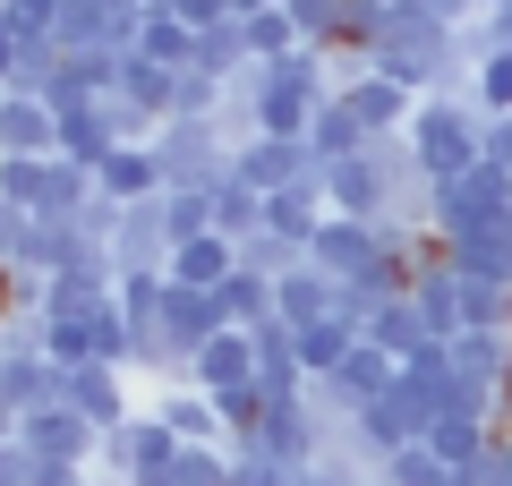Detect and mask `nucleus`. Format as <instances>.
<instances>
[{
  "instance_id": "obj_1",
  "label": "nucleus",
  "mask_w": 512,
  "mask_h": 486,
  "mask_svg": "<svg viewBox=\"0 0 512 486\" xmlns=\"http://www.w3.org/2000/svg\"><path fill=\"white\" fill-rule=\"evenodd\" d=\"M410 145H419L427 180L453 188L470 180L478 162H487V111H478L470 86H444V94H419V111H410Z\"/></svg>"
},
{
  "instance_id": "obj_2",
  "label": "nucleus",
  "mask_w": 512,
  "mask_h": 486,
  "mask_svg": "<svg viewBox=\"0 0 512 486\" xmlns=\"http://www.w3.org/2000/svg\"><path fill=\"white\" fill-rule=\"evenodd\" d=\"M239 137L222 120H163L154 128V162H163V188H222L231 180Z\"/></svg>"
},
{
  "instance_id": "obj_3",
  "label": "nucleus",
  "mask_w": 512,
  "mask_h": 486,
  "mask_svg": "<svg viewBox=\"0 0 512 486\" xmlns=\"http://www.w3.org/2000/svg\"><path fill=\"white\" fill-rule=\"evenodd\" d=\"M427 222H436L444 239H470V231H495V222H512V180L495 171V162H478L470 180L436 188V205H427Z\"/></svg>"
},
{
  "instance_id": "obj_4",
  "label": "nucleus",
  "mask_w": 512,
  "mask_h": 486,
  "mask_svg": "<svg viewBox=\"0 0 512 486\" xmlns=\"http://www.w3.org/2000/svg\"><path fill=\"white\" fill-rule=\"evenodd\" d=\"M18 452H26V461H86V469H94L103 427L77 418L69 401H52V410H26V418H18Z\"/></svg>"
},
{
  "instance_id": "obj_5",
  "label": "nucleus",
  "mask_w": 512,
  "mask_h": 486,
  "mask_svg": "<svg viewBox=\"0 0 512 486\" xmlns=\"http://www.w3.org/2000/svg\"><path fill=\"white\" fill-rule=\"evenodd\" d=\"M231 171L256 188V197H274V188H299V180H325V162L308 154V137H239Z\"/></svg>"
},
{
  "instance_id": "obj_6",
  "label": "nucleus",
  "mask_w": 512,
  "mask_h": 486,
  "mask_svg": "<svg viewBox=\"0 0 512 486\" xmlns=\"http://www.w3.org/2000/svg\"><path fill=\"white\" fill-rule=\"evenodd\" d=\"M214 333H231V307H222V290H188V282H171L163 290V342H171V359H197Z\"/></svg>"
},
{
  "instance_id": "obj_7",
  "label": "nucleus",
  "mask_w": 512,
  "mask_h": 486,
  "mask_svg": "<svg viewBox=\"0 0 512 486\" xmlns=\"http://www.w3.org/2000/svg\"><path fill=\"white\" fill-rule=\"evenodd\" d=\"M60 154V111L26 86H0V162H43Z\"/></svg>"
},
{
  "instance_id": "obj_8",
  "label": "nucleus",
  "mask_w": 512,
  "mask_h": 486,
  "mask_svg": "<svg viewBox=\"0 0 512 486\" xmlns=\"http://www.w3.org/2000/svg\"><path fill=\"white\" fill-rule=\"evenodd\" d=\"M69 401V367L43 359V350H0V410L26 418V410H52Z\"/></svg>"
},
{
  "instance_id": "obj_9",
  "label": "nucleus",
  "mask_w": 512,
  "mask_h": 486,
  "mask_svg": "<svg viewBox=\"0 0 512 486\" xmlns=\"http://www.w3.org/2000/svg\"><path fill=\"white\" fill-rule=\"evenodd\" d=\"M69 410L111 435V427H128V418L146 410V401H137V376L128 367H69Z\"/></svg>"
},
{
  "instance_id": "obj_10",
  "label": "nucleus",
  "mask_w": 512,
  "mask_h": 486,
  "mask_svg": "<svg viewBox=\"0 0 512 486\" xmlns=\"http://www.w3.org/2000/svg\"><path fill=\"white\" fill-rule=\"evenodd\" d=\"M154 418H163L180 444H231V418H222V401L205 393V384H154V401H146Z\"/></svg>"
},
{
  "instance_id": "obj_11",
  "label": "nucleus",
  "mask_w": 512,
  "mask_h": 486,
  "mask_svg": "<svg viewBox=\"0 0 512 486\" xmlns=\"http://www.w3.org/2000/svg\"><path fill=\"white\" fill-rule=\"evenodd\" d=\"M111 256H120V282H128V273H171V222H163V197H146V205H128V214H120Z\"/></svg>"
},
{
  "instance_id": "obj_12",
  "label": "nucleus",
  "mask_w": 512,
  "mask_h": 486,
  "mask_svg": "<svg viewBox=\"0 0 512 486\" xmlns=\"http://www.w3.org/2000/svg\"><path fill=\"white\" fill-rule=\"evenodd\" d=\"M325 205L350 222H384L393 214V188H384L376 154H350V162H325Z\"/></svg>"
},
{
  "instance_id": "obj_13",
  "label": "nucleus",
  "mask_w": 512,
  "mask_h": 486,
  "mask_svg": "<svg viewBox=\"0 0 512 486\" xmlns=\"http://www.w3.org/2000/svg\"><path fill=\"white\" fill-rule=\"evenodd\" d=\"M188 384H205L214 401L248 393V384H256V342L239 333V324H231V333H214V342H205L197 359H188Z\"/></svg>"
},
{
  "instance_id": "obj_14",
  "label": "nucleus",
  "mask_w": 512,
  "mask_h": 486,
  "mask_svg": "<svg viewBox=\"0 0 512 486\" xmlns=\"http://www.w3.org/2000/svg\"><path fill=\"white\" fill-rule=\"evenodd\" d=\"M274 316H282V324H299V333H308V324L342 316V282H333L325 265H299V273H282V282H274Z\"/></svg>"
},
{
  "instance_id": "obj_15",
  "label": "nucleus",
  "mask_w": 512,
  "mask_h": 486,
  "mask_svg": "<svg viewBox=\"0 0 512 486\" xmlns=\"http://www.w3.org/2000/svg\"><path fill=\"white\" fill-rule=\"evenodd\" d=\"M94 188H103V197H120V205L163 197V162H154V145H111V154L94 162Z\"/></svg>"
},
{
  "instance_id": "obj_16",
  "label": "nucleus",
  "mask_w": 512,
  "mask_h": 486,
  "mask_svg": "<svg viewBox=\"0 0 512 486\" xmlns=\"http://www.w3.org/2000/svg\"><path fill=\"white\" fill-rule=\"evenodd\" d=\"M333 222V205H325V180H299V188H274L265 197V231H282V239H299L308 248L316 231Z\"/></svg>"
},
{
  "instance_id": "obj_17",
  "label": "nucleus",
  "mask_w": 512,
  "mask_h": 486,
  "mask_svg": "<svg viewBox=\"0 0 512 486\" xmlns=\"http://www.w3.org/2000/svg\"><path fill=\"white\" fill-rule=\"evenodd\" d=\"M231 273H239V239H222V231L171 248V282H188V290H222Z\"/></svg>"
},
{
  "instance_id": "obj_18",
  "label": "nucleus",
  "mask_w": 512,
  "mask_h": 486,
  "mask_svg": "<svg viewBox=\"0 0 512 486\" xmlns=\"http://www.w3.org/2000/svg\"><path fill=\"white\" fill-rule=\"evenodd\" d=\"M342 103L359 111V128H367V137H393V128H410L419 94H410V86H393V77H359V86H350Z\"/></svg>"
},
{
  "instance_id": "obj_19",
  "label": "nucleus",
  "mask_w": 512,
  "mask_h": 486,
  "mask_svg": "<svg viewBox=\"0 0 512 486\" xmlns=\"http://www.w3.org/2000/svg\"><path fill=\"white\" fill-rule=\"evenodd\" d=\"M111 145H120V120H111V103H77V111H60V154L69 162H103Z\"/></svg>"
},
{
  "instance_id": "obj_20",
  "label": "nucleus",
  "mask_w": 512,
  "mask_h": 486,
  "mask_svg": "<svg viewBox=\"0 0 512 486\" xmlns=\"http://www.w3.org/2000/svg\"><path fill=\"white\" fill-rule=\"evenodd\" d=\"M308 154H316V162H350V154H367V128H359V111H350L342 94H325V103H316V120H308Z\"/></svg>"
},
{
  "instance_id": "obj_21",
  "label": "nucleus",
  "mask_w": 512,
  "mask_h": 486,
  "mask_svg": "<svg viewBox=\"0 0 512 486\" xmlns=\"http://www.w3.org/2000/svg\"><path fill=\"white\" fill-rule=\"evenodd\" d=\"M128 486H231V444H180V461L146 469Z\"/></svg>"
},
{
  "instance_id": "obj_22",
  "label": "nucleus",
  "mask_w": 512,
  "mask_h": 486,
  "mask_svg": "<svg viewBox=\"0 0 512 486\" xmlns=\"http://www.w3.org/2000/svg\"><path fill=\"white\" fill-rule=\"evenodd\" d=\"M137 52L163 60V69H197V26H188L171 0H154V9H146V35H137Z\"/></svg>"
},
{
  "instance_id": "obj_23",
  "label": "nucleus",
  "mask_w": 512,
  "mask_h": 486,
  "mask_svg": "<svg viewBox=\"0 0 512 486\" xmlns=\"http://www.w3.org/2000/svg\"><path fill=\"white\" fill-rule=\"evenodd\" d=\"M359 342H367V324H350V316L308 324V333H299V367H308V384H325V376H333V367H342Z\"/></svg>"
},
{
  "instance_id": "obj_24",
  "label": "nucleus",
  "mask_w": 512,
  "mask_h": 486,
  "mask_svg": "<svg viewBox=\"0 0 512 486\" xmlns=\"http://www.w3.org/2000/svg\"><path fill=\"white\" fill-rule=\"evenodd\" d=\"M299 18V35L316 43V52H342V43H359V0H282Z\"/></svg>"
},
{
  "instance_id": "obj_25",
  "label": "nucleus",
  "mask_w": 512,
  "mask_h": 486,
  "mask_svg": "<svg viewBox=\"0 0 512 486\" xmlns=\"http://www.w3.org/2000/svg\"><path fill=\"white\" fill-rule=\"evenodd\" d=\"M444 248H453V265L470 273V282H504V290H512V222L470 231V239H444Z\"/></svg>"
},
{
  "instance_id": "obj_26",
  "label": "nucleus",
  "mask_w": 512,
  "mask_h": 486,
  "mask_svg": "<svg viewBox=\"0 0 512 486\" xmlns=\"http://www.w3.org/2000/svg\"><path fill=\"white\" fill-rule=\"evenodd\" d=\"M367 342H384L393 359H419V350H427V316H419V299H384L376 316H367Z\"/></svg>"
},
{
  "instance_id": "obj_27",
  "label": "nucleus",
  "mask_w": 512,
  "mask_h": 486,
  "mask_svg": "<svg viewBox=\"0 0 512 486\" xmlns=\"http://www.w3.org/2000/svg\"><path fill=\"white\" fill-rule=\"evenodd\" d=\"M214 231H222V239H256V231H265V197H256L239 171L214 188Z\"/></svg>"
},
{
  "instance_id": "obj_28",
  "label": "nucleus",
  "mask_w": 512,
  "mask_h": 486,
  "mask_svg": "<svg viewBox=\"0 0 512 486\" xmlns=\"http://www.w3.org/2000/svg\"><path fill=\"white\" fill-rule=\"evenodd\" d=\"M239 35H248V60H282V52H299V43H308L282 0H274V9H256V18H239Z\"/></svg>"
},
{
  "instance_id": "obj_29",
  "label": "nucleus",
  "mask_w": 512,
  "mask_h": 486,
  "mask_svg": "<svg viewBox=\"0 0 512 486\" xmlns=\"http://www.w3.org/2000/svg\"><path fill=\"white\" fill-rule=\"evenodd\" d=\"M171 77H180V69H163V60H146V52L120 60V94H128V103H146V111H163V120H171Z\"/></svg>"
},
{
  "instance_id": "obj_30",
  "label": "nucleus",
  "mask_w": 512,
  "mask_h": 486,
  "mask_svg": "<svg viewBox=\"0 0 512 486\" xmlns=\"http://www.w3.org/2000/svg\"><path fill=\"white\" fill-rule=\"evenodd\" d=\"M239 265L265 273V282H282V273L308 265V248H299V239H282V231H256V239H239Z\"/></svg>"
},
{
  "instance_id": "obj_31",
  "label": "nucleus",
  "mask_w": 512,
  "mask_h": 486,
  "mask_svg": "<svg viewBox=\"0 0 512 486\" xmlns=\"http://www.w3.org/2000/svg\"><path fill=\"white\" fill-rule=\"evenodd\" d=\"M163 222H171V248L205 239L214 231V188H163Z\"/></svg>"
},
{
  "instance_id": "obj_32",
  "label": "nucleus",
  "mask_w": 512,
  "mask_h": 486,
  "mask_svg": "<svg viewBox=\"0 0 512 486\" xmlns=\"http://www.w3.org/2000/svg\"><path fill=\"white\" fill-rule=\"evenodd\" d=\"M197 69H214L222 86L248 69V35H239V18H231V26H205V35H197Z\"/></svg>"
},
{
  "instance_id": "obj_33",
  "label": "nucleus",
  "mask_w": 512,
  "mask_h": 486,
  "mask_svg": "<svg viewBox=\"0 0 512 486\" xmlns=\"http://www.w3.org/2000/svg\"><path fill=\"white\" fill-rule=\"evenodd\" d=\"M376 486H453V469H444L427 444H410V452H393V461L376 469Z\"/></svg>"
},
{
  "instance_id": "obj_34",
  "label": "nucleus",
  "mask_w": 512,
  "mask_h": 486,
  "mask_svg": "<svg viewBox=\"0 0 512 486\" xmlns=\"http://www.w3.org/2000/svg\"><path fill=\"white\" fill-rule=\"evenodd\" d=\"M470 94H478V111H487V120H504V111H512V52H487V60H478Z\"/></svg>"
},
{
  "instance_id": "obj_35",
  "label": "nucleus",
  "mask_w": 512,
  "mask_h": 486,
  "mask_svg": "<svg viewBox=\"0 0 512 486\" xmlns=\"http://www.w3.org/2000/svg\"><path fill=\"white\" fill-rule=\"evenodd\" d=\"M231 486H299V469H291V461H274V452L231 444Z\"/></svg>"
},
{
  "instance_id": "obj_36",
  "label": "nucleus",
  "mask_w": 512,
  "mask_h": 486,
  "mask_svg": "<svg viewBox=\"0 0 512 486\" xmlns=\"http://www.w3.org/2000/svg\"><path fill=\"white\" fill-rule=\"evenodd\" d=\"M171 9H180L197 35H205V26H231V0H171Z\"/></svg>"
},
{
  "instance_id": "obj_37",
  "label": "nucleus",
  "mask_w": 512,
  "mask_h": 486,
  "mask_svg": "<svg viewBox=\"0 0 512 486\" xmlns=\"http://www.w3.org/2000/svg\"><path fill=\"white\" fill-rule=\"evenodd\" d=\"M18 60H26V43H18V26H9V9H0V86H18Z\"/></svg>"
},
{
  "instance_id": "obj_38",
  "label": "nucleus",
  "mask_w": 512,
  "mask_h": 486,
  "mask_svg": "<svg viewBox=\"0 0 512 486\" xmlns=\"http://www.w3.org/2000/svg\"><path fill=\"white\" fill-rule=\"evenodd\" d=\"M487 162L512 180V111H504V120H487Z\"/></svg>"
},
{
  "instance_id": "obj_39",
  "label": "nucleus",
  "mask_w": 512,
  "mask_h": 486,
  "mask_svg": "<svg viewBox=\"0 0 512 486\" xmlns=\"http://www.w3.org/2000/svg\"><path fill=\"white\" fill-rule=\"evenodd\" d=\"M487 35H495V52H512V0H504V9H487Z\"/></svg>"
},
{
  "instance_id": "obj_40",
  "label": "nucleus",
  "mask_w": 512,
  "mask_h": 486,
  "mask_svg": "<svg viewBox=\"0 0 512 486\" xmlns=\"http://www.w3.org/2000/svg\"><path fill=\"white\" fill-rule=\"evenodd\" d=\"M0 444H18V418H9V410H0Z\"/></svg>"
},
{
  "instance_id": "obj_41",
  "label": "nucleus",
  "mask_w": 512,
  "mask_h": 486,
  "mask_svg": "<svg viewBox=\"0 0 512 486\" xmlns=\"http://www.w3.org/2000/svg\"><path fill=\"white\" fill-rule=\"evenodd\" d=\"M495 452H504V469H512V427H504V444H495Z\"/></svg>"
},
{
  "instance_id": "obj_42",
  "label": "nucleus",
  "mask_w": 512,
  "mask_h": 486,
  "mask_svg": "<svg viewBox=\"0 0 512 486\" xmlns=\"http://www.w3.org/2000/svg\"><path fill=\"white\" fill-rule=\"evenodd\" d=\"M453 486H478V478H470V469H453Z\"/></svg>"
},
{
  "instance_id": "obj_43",
  "label": "nucleus",
  "mask_w": 512,
  "mask_h": 486,
  "mask_svg": "<svg viewBox=\"0 0 512 486\" xmlns=\"http://www.w3.org/2000/svg\"><path fill=\"white\" fill-rule=\"evenodd\" d=\"M94 486H128V478H103V469H94Z\"/></svg>"
},
{
  "instance_id": "obj_44",
  "label": "nucleus",
  "mask_w": 512,
  "mask_h": 486,
  "mask_svg": "<svg viewBox=\"0 0 512 486\" xmlns=\"http://www.w3.org/2000/svg\"><path fill=\"white\" fill-rule=\"evenodd\" d=\"M0 350H9V316H0Z\"/></svg>"
},
{
  "instance_id": "obj_45",
  "label": "nucleus",
  "mask_w": 512,
  "mask_h": 486,
  "mask_svg": "<svg viewBox=\"0 0 512 486\" xmlns=\"http://www.w3.org/2000/svg\"><path fill=\"white\" fill-rule=\"evenodd\" d=\"M478 9H504V0H478Z\"/></svg>"
},
{
  "instance_id": "obj_46",
  "label": "nucleus",
  "mask_w": 512,
  "mask_h": 486,
  "mask_svg": "<svg viewBox=\"0 0 512 486\" xmlns=\"http://www.w3.org/2000/svg\"><path fill=\"white\" fill-rule=\"evenodd\" d=\"M367 486H376V478H367Z\"/></svg>"
}]
</instances>
